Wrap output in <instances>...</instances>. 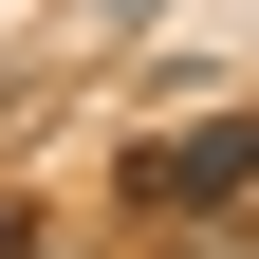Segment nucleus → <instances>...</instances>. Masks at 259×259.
<instances>
[{
	"label": "nucleus",
	"instance_id": "f257e3e1",
	"mask_svg": "<svg viewBox=\"0 0 259 259\" xmlns=\"http://www.w3.org/2000/svg\"><path fill=\"white\" fill-rule=\"evenodd\" d=\"M241 185H259V111H241V130H167V148L130 167V204L185 222V204H241Z\"/></svg>",
	"mask_w": 259,
	"mask_h": 259
},
{
	"label": "nucleus",
	"instance_id": "f03ea898",
	"mask_svg": "<svg viewBox=\"0 0 259 259\" xmlns=\"http://www.w3.org/2000/svg\"><path fill=\"white\" fill-rule=\"evenodd\" d=\"M0 259H37V204H0Z\"/></svg>",
	"mask_w": 259,
	"mask_h": 259
},
{
	"label": "nucleus",
	"instance_id": "7ed1b4c3",
	"mask_svg": "<svg viewBox=\"0 0 259 259\" xmlns=\"http://www.w3.org/2000/svg\"><path fill=\"white\" fill-rule=\"evenodd\" d=\"M111 19H130V0H111Z\"/></svg>",
	"mask_w": 259,
	"mask_h": 259
}]
</instances>
